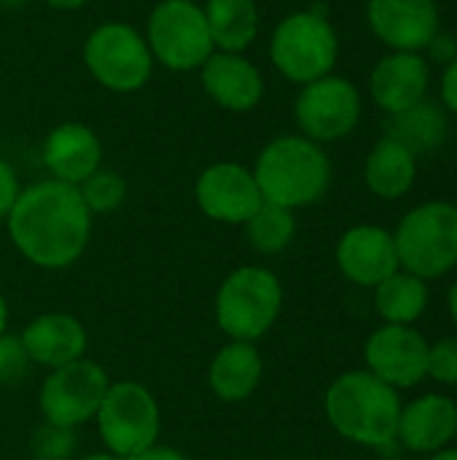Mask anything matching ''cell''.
<instances>
[{
    "mask_svg": "<svg viewBox=\"0 0 457 460\" xmlns=\"http://www.w3.org/2000/svg\"><path fill=\"white\" fill-rule=\"evenodd\" d=\"M143 35L154 62L170 73H194L215 51L205 8L197 0H159Z\"/></svg>",
    "mask_w": 457,
    "mask_h": 460,
    "instance_id": "8",
    "label": "cell"
},
{
    "mask_svg": "<svg viewBox=\"0 0 457 460\" xmlns=\"http://www.w3.org/2000/svg\"><path fill=\"white\" fill-rule=\"evenodd\" d=\"M428 350L431 345L417 329L385 323L366 340V372L396 391L415 388L428 377Z\"/></svg>",
    "mask_w": 457,
    "mask_h": 460,
    "instance_id": "13",
    "label": "cell"
},
{
    "mask_svg": "<svg viewBox=\"0 0 457 460\" xmlns=\"http://www.w3.org/2000/svg\"><path fill=\"white\" fill-rule=\"evenodd\" d=\"M108 385V372L92 358H78L73 364L51 369L38 394L43 423L75 431L78 426L94 420Z\"/></svg>",
    "mask_w": 457,
    "mask_h": 460,
    "instance_id": "11",
    "label": "cell"
},
{
    "mask_svg": "<svg viewBox=\"0 0 457 460\" xmlns=\"http://www.w3.org/2000/svg\"><path fill=\"white\" fill-rule=\"evenodd\" d=\"M374 307L391 326H412L428 307V286L412 272H393L374 286Z\"/></svg>",
    "mask_w": 457,
    "mask_h": 460,
    "instance_id": "24",
    "label": "cell"
},
{
    "mask_svg": "<svg viewBox=\"0 0 457 460\" xmlns=\"http://www.w3.org/2000/svg\"><path fill=\"white\" fill-rule=\"evenodd\" d=\"M366 22L391 51L423 54L439 27L436 0H369Z\"/></svg>",
    "mask_w": 457,
    "mask_h": 460,
    "instance_id": "14",
    "label": "cell"
},
{
    "mask_svg": "<svg viewBox=\"0 0 457 460\" xmlns=\"http://www.w3.org/2000/svg\"><path fill=\"white\" fill-rule=\"evenodd\" d=\"M22 345L35 367L59 369L78 358H86L89 334L75 315L67 313H43L32 318L19 334Z\"/></svg>",
    "mask_w": 457,
    "mask_h": 460,
    "instance_id": "19",
    "label": "cell"
},
{
    "mask_svg": "<svg viewBox=\"0 0 457 460\" xmlns=\"http://www.w3.org/2000/svg\"><path fill=\"white\" fill-rule=\"evenodd\" d=\"M94 423L105 450L127 460L156 445L162 412L156 396L143 383L119 380L108 385Z\"/></svg>",
    "mask_w": 457,
    "mask_h": 460,
    "instance_id": "9",
    "label": "cell"
},
{
    "mask_svg": "<svg viewBox=\"0 0 457 460\" xmlns=\"http://www.w3.org/2000/svg\"><path fill=\"white\" fill-rule=\"evenodd\" d=\"M5 326H8V305H5V299L0 294V334L5 332Z\"/></svg>",
    "mask_w": 457,
    "mask_h": 460,
    "instance_id": "38",
    "label": "cell"
},
{
    "mask_svg": "<svg viewBox=\"0 0 457 460\" xmlns=\"http://www.w3.org/2000/svg\"><path fill=\"white\" fill-rule=\"evenodd\" d=\"M32 361L22 345V337L3 332L0 334V385H16L27 377Z\"/></svg>",
    "mask_w": 457,
    "mask_h": 460,
    "instance_id": "29",
    "label": "cell"
},
{
    "mask_svg": "<svg viewBox=\"0 0 457 460\" xmlns=\"http://www.w3.org/2000/svg\"><path fill=\"white\" fill-rule=\"evenodd\" d=\"M205 94L229 113H250L261 105L267 84L259 65L237 51H213L197 70Z\"/></svg>",
    "mask_w": 457,
    "mask_h": 460,
    "instance_id": "15",
    "label": "cell"
},
{
    "mask_svg": "<svg viewBox=\"0 0 457 460\" xmlns=\"http://www.w3.org/2000/svg\"><path fill=\"white\" fill-rule=\"evenodd\" d=\"M364 113L358 86L337 73H329L312 84H304L294 100V121L299 135L312 143H337L347 137Z\"/></svg>",
    "mask_w": 457,
    "mask_h": 460,
    "instance_id": "10",
    "label": "cell"
},
{
    "mask_svg": "<svg viewBox=\"0 0 457 460\" xmlns=\"http://www.w3.org/2000/svg\"><path fill=\"white\" fill-rule=\"evenodd\" d=\"M40 3H46V5L54 8V11H78V8H83L89 0H40Z\"/></svg>",
    "mask_w": 457,
    "mask_h": 460,
    "instance_id": "35",
    "label": "cell"
},
{
    "mask_svg": "<svg viewBox=\"0 0 457 460\" xmlns=\"http://www.w3.org/2000/svg\"><path fill=\"white\" fill-rule=\"evenodd\" d=\"M431 460H457V447H444V450L434 453Z\"/></svg>",
    "mask_w": 457,
    "mask_h": 460,
    "instance_id": "36",
    "label": "cell"
},
{
    "mask_svg": "<svg viewBox=\"0 0 457 460\" xmlns=\"http://www.w3.org/2000/svg\"><path fill=\"white\" fill-rule=\"evenodd\" d=\"M83 67L113 94H135L154 75V57L145 35L127 22H102L83 40Z\"/></svg>",
    "mask_w": 457,
    "mask_h": 460,
    "instance_id": "7",
    "label": "cell"
},
{
    "mask_svg": "<svg viewBox=\"0 0 457 460\" xmlns=\"http://www.w3.org/2000/svg\"><path fill=\"white\" fill-rule=\"evenodd\" d=\"M399 264L423 280L442 278L457 267V205L423 202L412 208L393 232Z\"/></svg>",
    "mask_w": 457,
    "mask_h": 460,
    "instance_id": "6",
    "label": "cell"
},
{
    "mask_svg": "<svg viewBox=\"0 0 457 460\" xmlns=\"http://www.w3.org/2000/svg\"><path fill=\"white\" fill-rule=\"evenodd\" d=\"M417 178V156L393 137H380L364 164V181L369 191L380 199L404 197Z\"/></svg>",
    "mask_w": 457,
    "mask_h": 460,
    "instance_id": "22",
    "label": "cell"
},
{
    "mask_svg": "<svg viewBox=\"0 0 457 460\" xmlns=\"http://www.w3.org/2000/svg\"><path fill=\"white\" fill-rule=\"evenodd\" d=\"M428 377L444 385H457V337H447L428 350Z\"/></svg>",
    "mask_w": 457,
    "mask_h": 460,
    "instance_id": "30",
    "label": "cell"
},
{
    "mask_svg": "<svg viewBox=\"0 0 457 460\" xmlns=\"http://www.w3.org/2000/svg\"><path fill=\"white\" fill-rule=\"evenodd\" d=\"M40 159L48 178L78 186L102 167V140L83 121H62L46 135Z\"/></svg>",
    "mask_w": 457,
    "mask_h": 460,
    "instance_id": "18",
    "label": "cell"
},
{
    "mask_svg": "<svg viewBox=\"0 0 457 460\" xmlns=\"http://www.w3.org/2000/svg\"><path fill=\"white\" fill-rule=\"evenodd\" d=\"M337 267L356 286H380L385 278L401 270L393 234L374 224H358L347 229L337 243Z\"/></svg>",
    "mask_w": 457,
    "mask_h": 460,
    "instance_id": "16",
    "label": "cell"
},
{
    "mask_svg": "<svg viewBox=\"0 0 457 460\" xmlns=\"http://www.w3.org/2000/svg\"><path fill=\"white\" fill-rule=\"evenodd\" d=\"M423 57H426V62L431 65H442V67H447L450 62H455L457 59V38L453 32H436L434 35V40L426 46V51H423Z\"/></svg>",
    "mask_w": 457,
    "mask_h": 460,
    "instance_id": "31",
    "label": "cell"
},
{
    "mask_svg": "<svg viewBox=\"0 0 457 460\" xmlns=\"http://www.w3.org/2000/svg\"><path fill=\"white\" fill-rule=\"evenodd\" d=\"M339 35L323 8H304L283 16L269 35V62L291 84H312L334 73Z\"/></svg>",
    "mask_w": 457,
    "mask_h": 460,
    "instance_id": "4",
    "label": "cell"
},
{
    "mask_svg": "<svg viewBox=\"0 0 457 460\" xmlns=\"http://www.w3.org/2000/svg\"><path fill=\"white\" fill-rule=\"evenodd\" d=\"M86 210L92 216H108V213H116L124 202H127V194H129V183L121 172L110 170V167H100L94 170L83 183L75 186Z\"/></svg>",
    "mask_w": 457,
    "mask_h": 460,
    "instance_id": "27",
    "label": "cell"
},
{
    "mask_svg": "<svg viewBox=\"0 0 457 460\" xmlns=\"http://www.w3.org/2000/svg\"><path fill=\"white\" fill-rule=\"evenodd\" d=\"M19 191H22V186H19V178H16L13 167L0 156V221L8 218Z\"/></svg>",
    "mask_w": 457,
    "mask_h": 460,
    "instance_id": "32",
    "label": "cell"
},
{
    "mask_svg": "<svg viewBox=\"0 0 457 460\" xmlns=\"http://www.w3.org/2000/svg\"><path fill=\"white\" fill-rule=\"evenodd\" d=\"M264 202L299 210L310 208L329 191L331 159L323 146L304 135L272 137L250 167Z\"/></svg>",
    "mask_w": 457,
    "mask_h": 460,
    "instance_id": "3",
    "label": "cell"
},
{
    "mask_svg": "<svg viewBox=\"0 0 457 460\" xmlns=\"http://www.w3.org/2000/svg\"><path fill=\"white\" fill-rule=\"evenodd\" d=\"M5 226L19 256L40 270L73 267L92 240V213L78 189L54 178L24 186Z\"/></svg>",
    "mask_w": 457,
    "mask_h": 460,
    "instance_id": "1",
    "label": "cell"
},
{
    "mask_svg": "<svg viewBox=\"0 0 457 460\" xmlns=\"http://www.w3.org/2000/svg\"><path fill=\"white\" fill-rule=\"evenodd\" d=\"M32 458L35 460H67L75 453V431L43 423L32 434Z\"/></svg>",
    "mask_w": 457,
    "mask_h": 460,
    "instance_id": "28",
    "label": "cell"
},
{
    "mask_svg": "<svg viewBox=\"0 0 457 460\" xmlns=\"http://www.w3.org/2000/svg\"><path fill=\"white\" fill-rule=\"evenodd\" d=\"M450 313H453V321L457 326V283L450 288Z\"/></svg>",
    "mask_w": 457,
    "mask_h": 460,
    "instance_id": "39",
    "label": "cell"
},
{
    "mask_svg": "<svg viewBox=\"0 0 457 460\" xmlns=\"http://www.w3.org/2000/svg\"><path fill=\"white\" fill-rule=\"evenodd\" d=\"M331 429L353 445L391 447L399 434L401 396L366 369L339 375L323 399Z\"/></svg>",
    "mask_w": 457,
    "mask_h": 460,
    "instance_id": "2",
    "label": "cell"
},
{
    "mask_svg": "<svg viewBox=\"0 0 457 460\" xmlns=\"http://www.w3.org/2000/svg\"><path fill=\"white\" fill-rule=\"evenodd\" d=\"M385 135L404 143L417 156V154L434 151L444 140L447 116L442 113V108L436 102L423 100L399 116H388V132Z\"/></svg>",
    "mask_w": 457,
    "mask_h": 460,
    "instance_id": "25",
    "label": "cell"
},
{
    "mask_svg": "<svg viewBox=\"0 0 457 460\" xmlns=\"http://www.w3.org/2000/svg\"><path fill=\"white\" fill-rule=\"evenodd\" d=\"M442 102L450 113L457 116V59L450 62L442 73Z\"/></svg>",
    "mask_w": 457,
    "mask_h": 460,
    "instance_id": "33",
    "label": "cell"
},
{
    "mask_svg": "<svg viewBox=\"0 0 457 460\" xmlns=\"http://www.w3.org/2000/svg\"><path fill=\"white\" fill-rule=\"evenodd\" d=\"M428 84L431 65L423 54L391 51L374 65L369 75V94L382 113L399 116L426 100Z\"/></svg>",
    "mask_w": 457,
    "mask_h": 460,
    "instance_id": "17",
    "label": "cell"
},
{
    "mask_svg": "<svg viewBox=\"0 0 457 460\" xmlns=\"http://www.w3.org/2000/svg\"><path fill=\"white\" fill-rule=\"evenodd\" d=\"M242 226H245V237L256 253L277 256L296 237V213L288 208L264 202Z\"/></svg>",
    "mask_w": 457,
    "mask_h": 460,
    "instance_id": "26",
    "label": "cell"
},
{
    "mask_svg": "<svg viewBox=\"0 0 457 460\" xmlns=\"http://www.w3.org/2000/svg\"><path fill=\"white\" fill-rule=\"evenodd\" d=\"M78 460H124V458H119V456H113V453L102 450V453H89V456H83V458H78Z\"/></svg>",
    "mask_w": 457,
    "mask_h": 460,
    "instance_id": "37",
    "label": "cell"
},
{
    "mask_svg": "<svg viewBox=\"0 0 457 460\" xmlns=\"http://www.w3.org/2000/svg\"><path fill=\"white\" fill-rule=\"evenodd\" d=\"M205 19L215 51L245 54L261 30V13L256 0H205Z\"/></svg>",
    "mask_w": 457,
    "mask_h": 460,
    "instance_id": "23",
    "label": "cell"
},
{
    "mask_svg": "<svg viewBox=\"0 0 457 460\" xmlns=\"http://www.w3.org/2000/svg\"><path fill=\"white\" fill-rule=\"evenodd\" d=\"M455 437L457 404L453 399L428 394V396H420L412 404L401 407L396 442H401L407 450L434 456V453L444 450Z\"/></svg>",
    "mask_w": 457,
    "mask_h": 460,
    "instance_id": "20",
    "label": "cell"
},
{
    "mask_svg": "<svg viewBox=\"0 0 457 460\" xmlns=\"http://www.w3.org/2000/svg\"><path fill=\"white\" fill-rule=\"evenodd\" d=\"M127 460H189L183 453L172 450V447H162V445H154L148 450H143L140 456H132Z\"/></svg>",
    "mask_w": 457,
    "mask_h": 460,
    "instance_id": "34",
    "label": "cell"
},
{
    "mask_svg": "<svg viewBox=\"0 0 457 460\" xmlns=\"http://www.w3.org/2000/svg\"><path fill=\"white\" fill-rule=\"evenodd\" d=\"M264 377V358L256 342L229 340L207 367V385L218 402L240 404L248 402Z\"/></svg>",
    "mask_w": 457,
    "mask_h": 460,
    "instance_id": "21",
    "label": "cell"
},
{
    "mask_svg": "<svg viewBox=\"0 0 457 460\" xmlns=\"http://www.w3.org/2000/svg\"><path fill=\"white\" fill-rule=\"evenodd\" d=\"M197 208L218 224H245L264 197L253 178V170L240 162H215L205 167L194 183Z\"/></svg>",
    "mask_w": 457,
    "mask_h": 460,
    "instance_id": "12",
    "label": "cell"
},
{
    "mask_svg": "<svg viewBox=\"0 0 457 460\" xmlns=\"http://www.w3.org/2000/svg\"><path fill=\"white\" fill-rule=\"evenodd\" d=\"M283 283L267 267H237L215 294V323L237 342L261 340L280 318Z\"/></svg>",
    "mask_w": 457,
    "mask_h": 460,
    "instance_id": "5",
    "label": "cell"
},
{
    "mask_svg": "<svg viewBox=\"0 0 457 460\" xmlns=\"http://www.w3.org/2000/svg\"><path fill=\"white\" fill-rule=\"evenodd\" d=\"M24 3H30V0H0V8H19Z\"/></svg>",
    "mask_w": 457,
    "mask_h": 460,
    "instance_id": "40",
    "label": "cell"
}]
</instances>
